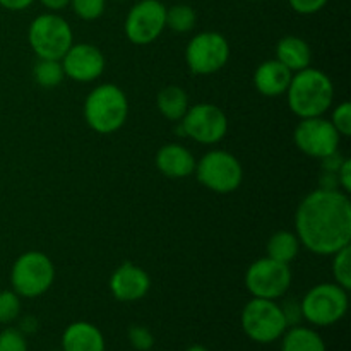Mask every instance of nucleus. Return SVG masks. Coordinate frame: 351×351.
Masks as SVG:
<instances>
[{
  "label": "nucleus",
  "mask_w": 351,
  "mask_h": 351,
  "mask_svg": "<svg viewBox=\"0 0 351 351\" xmlns=\"http://www.w3.org/2000/svg\"><path fill=\"white\" fill-rule=\"evenodd\" d=\"M295 235L315 256H332L351 242V202L343 191L315 189L295 213Z\"/></svg>",
  "instance_id": "f257e3e1"
},
{
  "label": "nucleus",
  "mask_w": 351,
  "mask_h": 351,
  "mask_svg": "<svg viewBox=\"0 0 351 351\" xmlns=\"http://www.w3.org/2000/svg\"><path fill=\"white\" fill-rule=\"evenodd\" d=\"M287 98L288 106L298 119L322 117L335 101V86L326 72L307 67L293 72Z\"/></svg>",
  "instance_id": "f03ea898"
},
{
  "label": "nucleus",
  "mask_w": 351,
  "mask_h": 351,
  "mask_svg": "<svg viewBox=\"0 0 351 351\" xmlns=\"http://www.w3.org/2000/svg\"><path fill=\"white\" fill-rule=\"evenodd\" d=\"M129 117V99L117 84H99L84 101V120L95 132L113 134L122 129Z\"/></svg>",
  "instance_id": "7ed1b4c3"
},
{
  "label": "nucleus",
  "mask_w": 351,
  "mask_h": 351,
  "mask_svg": "<svg viewBox=\"0 0 351 351\" xmlns=\"http://www.w3.org/2000/svg\"><path fill=\"white\" fill-rule=\"evenodd\" d=\"M27 41L38 58L62 60L74 45V33L67 19L57 12H45L34 17L27 29Z\"/></svg>",
  "instance_id": "20e7f679"
},
{
  "label": "nucleus",
  "mask_w": 351,
  "mask_h": 351,
  "mask_svg": "<svg viewBox=\"0 0 351 351\" xmlns=\"http://www.w3.org/2000/svg\"><path fill=\"white\" fill-rule=\"evenodd\" d=\"M55 281V266L47 254L29 250L12 264L10 285L21 298H38L47 293Z\"/></svg>",
  "instance_id": "39448f33"
},
{
  "label": "nucleus",
  "mask_w": 351,
  "mask_h": 351,
  "mask_svg": "<svg viewBox=\"0 0 351 351\" xmlns=\"http://www.w3.org/2000/svg\"><path fill=\"white\" fill-rule=\"evenodd\" d=\"M348 291L336 283H319L300 300L304 321L317 328H329L348 312Z\"/></svg>",
  "instance_id": "423d86ee"
},
{
  "label": "nucleus",
  "mask_w": 351,
  "mask_h": 351,
  "mask_svg": "<svg viewBox=\"0 0 351 351\" xmlns=\"http://www.w3.org/2000/svg\"><path fill=\"white\" fill-rule=\"evenodd\" d=\"M242 329L252 341L269 345L278 341L288 329L285 315L276 300L252 298L240 315Z\"/></svg>",
  "instance_id": "0eeeda50"
},
{
  "label": "nucleus",
  "mask_w": 351,
  "mask_h": 351,
  "mask_svg": "<svg viewBox=\"0 0 351 351\" xmlns=\"http://www.w3.org/2000/svg\"><path fill=\"white\" fill-rule=\"evenodd\" d=\"M195 177L209 191L216 194H230L242 185L243 168L232 153L213 149L195 165Z\"/></svg>",
  "instance_id": "6e6552de"
},
{
  "label": "nucleus",
  "mask_w": 351,
  "mask_h": 351,
  "mask_svg": "<svg viewBox=\"0 0 351 351\" xmlns=\"http://www.w3.org/2000/svg\"><path fill=\"white\" fill-rule=\"evenodd\" d=\"M178 132V136L191 137L195 143L213 146L228 134V117L213 103H197L189 106L187 113L180 120Z\"/></svg>",
  "instance_id": "1a4fd4ad"
},
{
  "label": "nucleus",
  "mask_w": 351,
  "mask_h": 351,
  "mask_svg": "<svg viewBox=\"0 0 351 351\" xmlns=\"http://www.w3.org/2000/svg\"><path fill=\"white\" fill-rule=\"evenodd\" d=\"M230 60V43L218 31L197 33L185 48V62L192 74L209 75L221 71Z\"/></svg>",
  "instance_id": "9d476101"
},
{
  "label": "nucleus",
  "mask_w": 351,
  "mask_h": 351,
  "mask_svg": "<svg viewBox=\"0 0 351 351\" xmlns=\"http://www.w3.org/2000/svg\"><path fill=\"white\" fill-rule=\"evenodd\" d=\"M245 287L254 298L280 300L291 287L290 264L280 263L267 256L257 259L247 269Z\"/></svg>",
  "instance_id": "9b49d317"
},
{
  "label": "nucleus",
  "mask_w": 351,
  "mask_h": 351,
  "mask_svg": "<svg viewBox=\"0 0 351 351\" xmlns=\"http://www.w3.org/2000/svg\"><path fill=\"white\" fill-rule=\"evenodd\" d=\"M167 27V5L161 0H139L127 12L123 31L130 43L151 45Z\"/></svg>",
  "instance_id": "f8f14e48"
},
{
  "label": "nucleus",
  "mask_w": 351,
  "mask_h": 351,
  "mask_svg": "<svg viewBox=\"0 0 351 351\" xmlns=\"http://www.w3.org/2000/svg\"><path fill=\"white\" fill-rule=\"evenodd\" d=\"M293 141L298 149L311 158L328 156V154L338 151L341 136L331 120L324 117H312V119H302L295 127Z\"/></svg>",
  "instance_id": "ddd939ff"
},
{
  "label": "nucleus",
  "mask_w": 351,
  "mask_h": 351,
  "mask_svg": "<svg viewBox=\"0 0 351 351\" xmlns=\"http://www.w3.org/2000/svg\"><path fill=\"white\" fill-rule=\"evenodd\" d=\"M65 77L75 82H93L105 72L106 60L103 51L91 43L72 45L62 57Z\"/></svg>",
  "instance_id": "4468645a"
},
{
  "label": "nucleus",
  "mask_w": 351,
  "mask_h": 351,
  "mask_svg": "<svg viewBox=\"0 0 351 351\" xmlns=\"http://www.w3.org/2000/svg\"><path fill=\"white\" fill-rule=\"evenodd\" d=\"M151 288V278L141 266L123 263L110 278V291L119 302H139Z\"/></svg>",
  "instance_id": "2eb2a0df"
},
{
  "label": "nucleus",
  "mask_w": 351,
  "mask_h": 351,
  "mask_svg": "<svg viewBox=\"0 0 351 351\" xmlns=\"http://www.w3.org/2000/svg\"><path fill=\"white\" fill-rule=\"evenodd\" d=\"M154 163L165 177L185 178L194 173L197 161L185 146L178 143H168L158 149Z\"/></svg>",
  "instance_id": "dca6fc26"
},
{
  "label": "nucleus",
  "mask_w": 351,
  "mask_h": 351,
  "mask_svg": "<svg viewBox=\"0 0 351 351\" xmlns=\"http://www.w3.org/2000/svg\"><path fill=\"white\" fill-rule=\"evenodd\" d=\"M293 72L280 60H266L254 72V86L257 91L267 98H278L287 95Z\"/></svg>",
  "instance_id": "f3484780"
},
{
  "label": "nucleus",
  "mask_w": 351,
  "mask_h": 351,
  "mask_svg": "<svg viewBox=\"0 0 351 351\" xmlns=\"http://www.w3.org/2000/svg\"><path fill=\"white\" fill-rule=\"evenodd\" d=\"M62 351H105V336L91 322H72L62 335Z\"/></svg>",
  "instance_id": "a211bd4d"
},
{
  "label": "nucleus",
  "mask_w": 351,
  "mask_h": 351,
  "mask_svg": "<svg viewBox=\"0 0 351 351\" xmlns=\"http://www.w3.org/2000/svg\"><path fill=\"white\" fill-rule=\"evenodd\" d=\"M276 60L287 65L291 72L304 71L311 67L312 50L311 45L300 36H285L276 45Z\"/></svg>",
  "instance_id": "6ab92c4d"
},
{
  "label": "nucleus",
  "mask_w": 351,
  "mask_h": 351,
  "mask_svg": "<svg viewBox=\"0 0 351 351\" xmlns=\"http://www.w3.org/2000/svg\"><path fill=\"white\" fill-rule=\"evenodd\" d=\"M281 351H328L322 336L305 326H291L281 336Z\"/></svg>",
  "instance_id": "aec40b11"
},
{
  "label": "nucleus",
  "mask_w": 351,
  "mask_h": 351,
  "mask_svg": "<svg viewBox=\"0 0 351 351\" xmlns=\"http://www.w3.org/2000/svg\"><path fill=\"white\" fill-rule=\"evenodd\" d=\"M156 106L170 122H180L189 110V96L180 86H167L156 96Z\"/></svg>",
  "instance_id": "412c9836"
},
{
  "label": "nucleus",
  "mask_w": 351,
  "mask_h": 351,
  "mask_svg": "<svg viewBox=\"0 0 351 351\" xmlns=\"http://www.w3.org/2000/svg\"><path fill=\"white\" fill-rule=\"evenodd\" d=\"M300 240L293 232L288 230H280V232L273 233L267 240L266 252L267 257L280 263L290 264L291 261L297 259L298 252H300Z\"/></svg>",
  "instance_id": "4be33fe9"
},
{
  "label": "nucleus",
  "mask_w": 351,
  "mask_h": 351,
  "mask_svg": "<svg viewBox=\"0 0 351 351\" xmlns=\"http://www.w3.org/2000/svg\"><path fill=\"white\" fill-rule=\"evenodd\" d=\"M64 67L60 60H51V58H38L33 67V79L41 88H57L64 81Z\"/></svg>",
  "instance_id": "5701e85b"
},
{
  "label": "nucleus",
  "mask_w": 351,
  "mask_h": 351,
  "mask_svg": "<svg viewBox=\"0 0 351 351\" xmlns=\"http://www.w3.org/2000/svg\"><path fill=\"white\" fill-rule=\"evenodd\" d=\"M197 14L187 3H175L167 7V27L175 33H189L195 27Z\"/></svg>",
  "instance_id": "b1692460"
},
{
  "label": "nucleus",
  "mask_w": 351,
  "mask_h": 351,
  "mask_svg": "<svg viewBox=\"0 0 351 351\" xmlns=\"http://www.w3.org/2000/svg\"><path fill=\"white\" fill-rule=\"evenodd\" d=\"M332 278L335 283L345 288L346 291L351 288V249L350 245L343 247L336 254H332V264H331Z\"/></svg>",
  "instance_id": "393cba45"
},
{
  "label": "nucleus",
  "mask_w": 351,
  "mask_h": 351,
  "mask_svg": "<svg viewBox=\"0 0 351 351\" xmlns=\"http://www.w3.org/2000/svg\"><path fill=\"white\" fill-rule=\"evenodd\" d=\"M21 315V297L14 290L0 291V324H12Z\"/></svg>",
  "instance_id": "a878e982"
},
{
  "label": "nucleus",
  "mask_w": 351,
  "mask_h": 351,
  "mask_svg": "<svg viewBox=\"0 0 351 351\" xmlns=\"http://www.w3.org/2000/svg\"><path fill=\"white\" fill-rule=\"evenodd\" d=\"M75 16L82 21H96L106 9V0H71Z\"/></svg>",
  "instance_id": "bb28decb"
},
{
  "label": "nucleus",
  "mask_w": 351,
  "mask_h": 351,
  "mask_svg": "<svg viewBox=\"0 0 351 351\" xmlns=\"http://www.w3.org/2000/svg\"><path fill=\"white\" fill-rule=\"evenodd\" d=\"M331 123L335 125V129L338 130L341 137L351 136V103L350 101H341L339 105H336V108L332 110Z\"/></svg>",
  "instance_id": "cd10ccee"
},
{
  "label": "nucleus",
  "mask_w": 351,
  "mask_h": 351,
  "mask_svg": "<svg viewBox=\"0 0 351 351\" xmlns=\"http://www.w3.org/2000/svg\"><path fill=\"white\" fill-rule=\"evenodd\" d=\"M0 351H27L26 336L17 328H5L0 331Z\"/></svg>",
  "instance_id": "c85d7f7f"
},
{
  "label": "nucleus",
  "mask_w": 351,
  "mask_h": 351,
  "mask_svg": "<svg viewBox=\"0 0 351 351\" xmlns=\"http://www.w3.org/2000/svg\"><path fill=\"white\" fill-rule=\"evenodd\" d=\"M130 346L137 351H149L154 346V336L146 326H132L127 332Z\"/></svg>",
  "instance_id": "c756f323"
},
{
  "label": "nucleus",
  "mask_w": 351,
  "mask_h": 351,
  "mask_svg": "<svg viewBox=\"0 0 351 351\" xmlns=\"http://www.w3.org/2000/svg\"><path fill=\"white\" fill-rule=\"evenodd\" d=\"M280 307H281V312H283L288 328H291V326H298L302 321H304L300 302L293 300V298H288V300H285Z\"/></svg>",
  "instance_id": "7c9ffc66"
},
{
  "label": "nucleus",
  "mask_w": 351,
  "mask_h": 351,
  "mask_svg": "<svg viewBox=\"0 0 351 351\" xmlns=\"http://www.w3.org/2000/svg\"><path fill=\"white\" fill-rule=\"evenodd\" d=\"M329 0H288L291 9L302 16H311V14H317L319 10L324 9L328 5Z\"/></svg>",
  "instance_id": "2f4dec72"
},
{
  "label": "nucleus",
  "mask_w": 351,
  "mask_h": 351,
  "mask_svg": "<svg viewBox=\"0 0 351 351\" xmlns=\"http://www.w3.org/2000/svg\"><path fill=\"white\" fill-rule=\"evenodd\" d=\"M338 175V184H339V191H343L345 194H350L351 192V160L350 158H345L339 167V170L336 171Z\"/></svg>",
  "instance_id": "473e14b6"
},
{
  "label": "nucleus",
  "mask_w": 351,
  "mask_h": 351,
  "mask_svg": "<svg viewBox=\"0 0 351 351\" xmlns=\"http://www.w3.org/2000/svg\"><path fill=\"white\" fill-rule=\"evenodd\" d=\"M343 160H345V156H343L339 151H335V153L328 154V156H324V158H321L322 171H331V173H336V171L339 170V167H341Z\"/></svg>",
  "instance_id": "72a5a7b5"
},
{
  "label": "nucleus",
  "mask_w": 351,
  "mask_h": 351,
  "mask_svg": "<svg viewBox=\"0 0 351 351\" xmlns=\"http://www.w3.org/2000/svg\"><path fill=\"white\" fill-rule=\"evenodd\" d=\"M319 189H324V191H339L338 175L331 173V171H322L321 177H319Z\"/></svg>",
  "instance_id": "f704fd0d"
},
{
  "label": "nucleus",
  "mask_w": 351,
  "mask_h": 351,
  "mask_svg": "<svg viewBox=\"0 0 351 351\" xmlns=\"http://www.w3.org/2000/svg\"><path fill=\"white\" fill-rule=\"evenodd\" d=\"M36 0H0V7H3L7 10H12V12H19V10H26Z\"/></svg>",
  "instance_id": "c9c22d12"
},
{
  "label": "nucleus",
  "mask_w": 351,
  "mask_h": 351,
  "mask_svg": "<svg viewBox=\"0 0 351 351\" xmlns=\"http://www.w3.org/2000/svg\"><path fill=\"white\" fill-rule=\"evenodd\" d=\"M19 329L24 336L26 335H34L38 331V319L33 315H24L19 322Z\"/></svg>",
  "instance_id": "e433bc0d"
},
{
  "label": "nucleus",
  "mask_w": 351,
  "mask_h": 351,
  "mask_svg": "<svg viewBox=\"0 0 351 351\" xmlns=\"http://www.w3.org/2000/svg\"><path fill=\"white\" fill-rule=\"evenodd\" d=\"M40 3L50 12H60L65 7L71 5V0H40Z\"/></svg>",
  "instance_id": "4c0bfd02"
},
{
  "label": "nucleus",
  "mask_w": 351,
  "mask_h": 351,
  "mask_svg": "<svg viewBox=\"0 0 351 351\" xmlns=\"http://www.w3.org/2000/svg\"><path fill=\"white\" fill-rule=\"evenodd\" d=\"M185 351H209L204 345H191Z\"/></svg>",
  "instance_id": "58836bf2"
},
{
  "label": "nucleus",
  "mask_w": 351,
  "mask_h": 351,
  "mask_svg": "<svg viewBox=\"0 0 351 351\" xmlns=\"http://www.w3.org/2000/svg\"><path fill=\"white\" fill-rule=\"evenodd\" d=\"M250 2H259V0H250Z\"/></svg>",
  "instance_id": "ea45409f"
},
{
  "label": "nucleus",
  "mask_w": 351,
  "mask_h": 351,
  "mask_svg": "<svg viewBox=\"0 0 351 351\" xmlns=\"http://www.w3.org/2000/svg\"><path fill=\"white\" fill-rule=\"evenodd\" d=\"M120 2H125V0H120Z\"/></svg>",
  "instance_id": "a19ab883"
}]
</instances>
